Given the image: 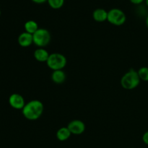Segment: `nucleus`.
<instances>
[{"instance_id": "obj_1", "label": "nucleus", "mask_w": 148, "mask_h": 148, "mask_svg": "<svg viewBox=\"0 0 148 148\" xmlns=\"http://www.w3.org/2000/svg\"><path fill=\"white\" fill-rule=\"evenodd\" d=\"M43 104L38 100H33L25 103L22 109L23 115L30 121H35L41 116L43 112Z\"/></svg>"}, {"instance_id": "obj_2", "label": "nucleus", "mask_w": 148, "mask_h": 148, "mask_svg": "<svg viewBox=\"0 0 148 148\" xmlns=\"http://www.w3.org/2000/svg\"><path fill=\"white\" fill-rule=\"evenodd\" d=\"M140 82L138 72L134 69H130L124 74L121 79V85L124 89L133 90L137 88Z\"/></svg>"}, {"instance_id": "obj_3", "label": "nucleus", "mask_w": 148, "mask_h": 148, "mask_svg": "<svg viewBox=\"0 0 148 148\" xmlns=\"http://www.w3.org/2000/svg\"><path fill=\"white\" fill-rule=\"evenodd\" d=\"M46 64L47 66L53 71L61 70L66 66V59L62 53H53L49 55Z\"/></svg>"}, {"instance_id": "obj_4", "label": "nucleus", "mask_w": 148, "mask_h": 148, "mask_svg": "<svg viewBox=\"0 0 148 148\" xmlns=\"http://www.w3.org/2000/svg\"><path fill=\"white\" fill-rule=\"evenodd\" d=\"M33 36V43L38 48H44L49 44L51 39L50 32L45 28H39Z\"/></svg>"}, {"instance_id": "obj_5", "label": "nucleus", "mask_w": 148, "mask_h": 148, "mask_svg": "<svg viewBox=\"0 0 148 148\" xmlns=\"http://www.w3.org/2000/svg\"><path fill=\"white\" fill-rule=\"evenodd\" d=\"M127 20L126 14H124L122 10L117 8L111 9L109 12H108V18L107 20L111 24L116 26H120L124 24Z\"/></svg>"}, {"instance_id": "obj_6", "label": "nucleus", "mask_w": 148, "mask_h": 148, "mask_svg": "<svg viewBox=\"0 0 148 148\" xmlns=\"http://www.w3.org/2000/svg\"><path fill=\"white\" fill-rule=\"evenodd\" d=\"M68 129L69 130L72 134L75 135H79L82 134L85 130V123L80 120L75 119L72 120L68 124Z\"/></svg>"}, {"instance_id": "obj_7", "label": "nucleus", "mask_w": 148, "mask_h": 148, "mask_svg": "<svg viewBox=\"0 0 148 148\" xmlns=\"http://www.w3.org/2000/svg\"><path fill=\"white\" fill-rule=\"evenodd\" d=\"M9 103L14 109H23L25 105L24 98L21 95L13 93L9 98Z\"/></svg>"}, {"instance_id": "obj_8", "label": "nucleus", "mask_w": 148, "mask_h": 148, "mask_svg": "<svg viewBox=\"0 0 148 148\" xmlns=\"http://www.w3.org/2000/svg\"><path fill=\"white\" fill-rule=\"evenodd\" d=\"M17 40H18L19 45L22 47H29L32 43H33V36L30 33L23 32L19 36Z\"/></svg>"}, {"instance_id": "obj_9", "label": "nucleus", "mask_w": 148, "mask_h": 148, "mask_svg": "<svg viewBox=\"0 0 148 148\" xmlns=\"http://www.w3.org/2000/svg\"><path fill=\"white\" fill-rule=\"evenodd\" d=\"M49 55L44 48H38L34 51V58L39 62H47Z\"/></svg>"}, {"instance_id": "obj_10", "label": "nucleus", "mask_w": 148, "mask_h": 148, "mask_svg": "<svg viewBox=\"0 0 148 148\" xmlns=\"http://www.w3.org/2000/svg\"><path fill=\"white\" fill-rule=\"evenodd\" d=\"M92 17H93V19L96 22L102 23V22L107 20V18H108V12H106L103 9H96L95 10H94L93 13H92Z\"/></svg>"}, {"instance_id": "obj_11", "label": "nucleus", "mask_w": 148, "mask_h": 148, "mask_svg": "<svg viewBox=\"0 0 148 148\" xmlns=\"http://www.w3.org/2000/svg\"><path fill=\"white\" fill-rule=\"evenodd\" d=\"M51 79L56 84L63 83L66 80V75H65V72H64L63 69L53 71V73L51 75Z\"/></svg>"}, {"instance_id": "obj_12", "label": "nucleus", "mask_w": 148, "mask_h": 148, "mask_svg": "<svg viewBox=\"0 0 148 148\" xmlns=\"http://www.w3.org/2000/svg\"><path fill=\"white\" fill-rule=\"evenodd\" d=\"M72 133L68 127H62L56 132V137L59 141H66L70 137Z\"/></svg>"}, {"instance_id": "obj_13", "label": "nucleus", "mask_w": 148, "mask_h": 148, "mask_svg": "<svg viewBox=\"0 0 148 148\" xmlns=\"http://www.w3.org/2000/svg\"><path fill=\"white\" fill-rule=\"evenodd\" d=\"M25 30L27 33L33 35L39 29L38 25L34 20H28L25 23Z\"/></svg>"}, {"instance_id": "obj_14", "label": "nucleus", "mask_w": 148, "mask_h": 148, "mask_svg": "<svg viewBox=\"0 0 148 148\" xmlns=\"http://www.w3.org/2000/svg\"><path fill=\"white\" fill-rule=\"evenodd\" d=\"M137 72H138V75L140 80L148 82V67H147V66H143V67L139 69Z\"/></svg>"}, {"instance_id": "obj_15", "label": "nucleus", "mask_w": 148, "mask_h": 148, "mask_svg": "<svg viewBox=\"0 0 148 148\" xmlns=\"http://www.w3.org/2000/svg\"><path fill=\"white\" fill-rule=\"evenodd\" d=\"M49 6L54 10L60 9L64 5V0H47Z\"/></svg>"}, {"instance_id": "obj_16", "label": "nucleus", "mask_w": 148, "mask_h": 148, "mask_svg": "<svg viewBox=\"0 0 148 148\" xmlns=\"http://www.w3.org/2000/svg\"><path fill=\"white\" fill-rule=\"evenodd\" d=\"M143 140L146 145H148V131L146 132L144 134H143Z\"/></svg>"}, {"instance_id": "obj_17", "label": "nucleus", "mask_w": 148, "mask_h": 148, "mask_svg": "<svg viewBox=\"0 0 148 148\" xmlns=\"http://www.w3.org/2000/svg\"><path fill=\"white\" fill-rule=\"evenodd\" d=\"M143 1H144V0H130V1H131L132 4H141Z\"/></svg>"}, {"instance_id": "obj_18", "label": "nucleus", "mask_w": 148, "mask_h": 148, "mask_svg": "<svg viewBox=\"0 0 148 148\" xmlns=\"http://www.w3.org/2000/svg\"><path fill=\"white\" fill-rule=\"evenodd\" d=\"M33 2L36 3V4H43V3L46 2L47 0H32Z\"/></svg>"}, {"instance_id": "obj_19", "label": "nucleus", "mask_w": 148, "mask_h": 148, "mask_svg": "<svg viewBox=\"0 0 148 148\" xmlns=\"http://www.w3.org/2000/svg\"><path fill=\"white\" fill-rule=\"evenodd\" d=\"M146 25H147V27H148V15L147 17V19H146Z\"/></svg>"}, {"instance_id": "obj_20", "label": "nucleus", "mask_w": 148, "mask_h": 148, "mask_svg": "<svg viewBox=\"0 0 148 148\" xmlns=\"http://www.w3.org/2000/svg\"><path fill=\"white\" fill-rule=\"evenodd\" d=\"M146 4H147V6L148 7V0H146Z\"/></svg>"}, {"instance_id": "obj_21", "label": "nucleus", "mask_w": 148, "mask_h": 148, "mask_svg": "<svg viewBox=\"0 0 148 148\" xmlns=\"http://www.w3.org/2000/svg\"><path fill=\"white\" fill-rule=\"evenodd\" d=\"M0 14H1V11H0Z\"/></svg>"}]
</instances>
